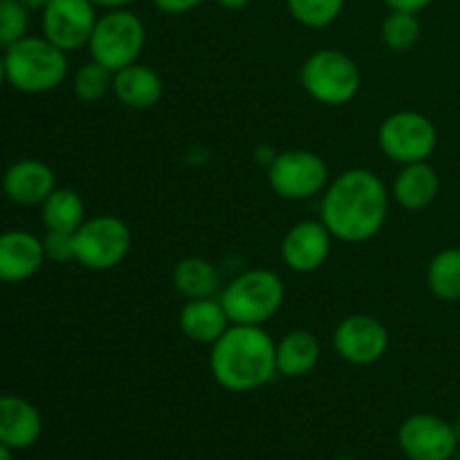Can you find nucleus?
<instances>
[{"label": "nucleus", "instance_id": "obj_30", "mask_svg": "<svg viewBox=\"0 0 460 460\" xmlns=\"http://www.w3.org/2000/svg\"><path fill=\"white\" fill-rule=\"evenodd\" d=\"M434 0H385L386 7L391 12H409V13H420L425 12Z\"/></svg>", "mask_w": 460, "mask_h": 460}, {"label": "nucleus", "instance_id": "obj_5", "mask_svg": "<svg viewBox=\"0 0 460 460\" xmlns=\"http://www.w3.org/2000/svg\"><path fill=\"white\" fill-rule=\"evenodd\" d=\"M305 94L322 106H346L362 88V72L353 57L335 48L310 54L299 70Z\"/></svg>", "mask_w": 460, "mask_h": 460}, {"label": "nucleus", "instance_id": "obj_24", "mask_svg": "<svg viewBox=\"0 0 460 460\" xmlns=\"http://www.w3.org/2000/svg\"><path fill=\"white\" fill-rule=\"evenodd\" d=\"M112 75L115 72H111L93 58L79 66V70L72 76V90H75L76 99L84 103L103 102L112 93Z\"/></svg>", "mask_w": 460, "mask_h": 460}, {"label": "nucleus", "instance_id": "obj_6", "mask_svg": "<svg viewBox=\"0 0 460 460\" xmlns=\"http://www.w3.org/2000/svg\"><path fill=\"white\" fill-rule=\"evenodd\" d=\"M146 45V25L130 9H111L97 18L90 36V58L111 72L139 61Z\"/></svg>", "mask_w": 460, "mask_h": 460}, {"label": "nucleus", "instance_id": "obj_36", "mask_svg": "<svg viewBox=\"0 0 460 460\" xmlns=\"http://www.w3.org/2000/svg\"><path fill=\"white\" fill-rule=\"evenodd\" d=\"M454 425V434H456V438H458V445H460V416L456 418V420L452 422Z\"/></svg>", "mask_w": 460, "mask_h": 460}, {"label": "nucleus", "instance_id": "obj_21", "mask_svg": "<svg viewBox=\"0 0 460 460\" xmlns=\"http://www.w3.org/2000/svg\"><path fill=\"white\" fill-rule=\"evenodd\" d=\"M171 283L184 299H207L220 288V274L211 261L202 256H187L180 261L171 274Z\"/></svg>", "mask_w": 460, "mask_h": 460}, {"label": "nucleus", "instance_id": "obj_37", "mask_svg": "<svg viewBox=\"0 0 460 460\" xmlns=\"http://www.w3.org/2000/svg\"><path fill=\"white\" fill-rule=\"evenodd\" d=\"M452 460H460V449H458V452H456V456H454Z\"/></svg>", "mask_w": 460, "mask_h": 460}, {"label": "nucleus", "instance_id": "obj_33", "mask_svg": "<svg viewBox=\"0 0 460 460\" xmlns=\"http://www.w3.org/2000/svg\"><path fill=\"white\" fill-rule=\"evenodd\" d=\"M18 3H21L27 12H43L45 4H48L49 0H18Z\"/></svg>", "mask_w": 460, "mask_h": 460}, {"label": "nucleus", "instance_id": "obj_14", "mask_svg": "<svg viewBox=\"0 0 460 460\" xmlns=\"http://www.w3.org/2000/svg\"><path fill=\"white\" fill-rule=\"evenodd\" d=\"M43 238L25 229H7L0 232V283L30 281L40 272L45 263Z\"/></svg>", "mask_w": 460, "mask_h": 460}, {"label": "nucleus", "instance_id": "obj_4", "mask_svg": "<svg viewBox=\"0 0 460 460\" xmlns=\"http://www.w3.org/2000/svg\"><path fill=\"white\" fill-rule=\"evenodd\" d=\"M220 301L232 323L265 326L286 304V283L272 270L252 268L225 286Z\"/></svg>", "mask_w": 460, "mask_h": 460}, {"label": "nucleus", "instance_id": "obj_22", "mask_svg": "<svg viewBox=\"0 0 460 460\" xmlns=\"http://www.w3.org/2000/svg\"><path fill=\"white\" fill-rule=\"evenodd\" d=\"M40 220L49 232L75 234L85 223V202L75 189L57 187L40 205Z\"/></svg>", "mask_w": 460, "mask_h": 460}, {"label": "nucleus", "instance_id": "obj_3", "mask_svg": "<svg viewBox=\"0 0 460 460\" xmlns=\"http://www.w3.org/2000/svg\"><path fill=\"white\" fill-rule=\"evenodd\" d=\"M7 84L22 94H48L67 79V52L45 36H25L3 49Z\"/></svg>", "mask_w": 460, "mask_h": 460}, {"label": "nucleus", "instance_id": "obj_19", "mask_svg": "<svg viewBox=\"0 0 460 460\" xmlns=\"http://www.w3.org/2000/svg\"><path fill=\"white\" fill-rule=\"evenodd\" d=\"M440 193V175L429 162L404 164L394 180V200L407 211H425Z\"/></svg>", "mask_w": 460, "mask_h": 460}, {"label": "nucleus", "instance_id": "obj_18", "mask_svg": "<svg viewBox=\"0 0 460 460\" xmlns=\"http://www.w3.org/2000/svg\"><path fill=\"white\" fill-rule=\"evenodd\" d=\"M112 94L121 106L133 108V111H148L160 103L164 94V81L160 72L137 61L112 75Z\"/></svg>", "mask_w": 460, "mask_h": 460}, {"label": "nucleus", "instance_id": "obj_17", "mask_svg": "<svg viewBox=\"0 0 460 460\" xmlns=\"http://www.w3.org/2000/svg\"><path fill=\"white\" fill-rule=\"evenodd\" d=\"M180 331L193 344L211 346L232 326L223 301L207 296V299H189L180 310Z\"/></svg>", "mask_w": 460, "mask_h": 460}, {"label": "nucleus", "instance_id": "obj_27", "mask_svg": "<svg viewBox=\"0 0 460 460\" xmlns=\"http://www.w3.org/2000/svg\"><path fill=\"white\" fill-rule=\"evenodd\" d=\"M30 13L18 0H0V49L30 36Z\"/></svg>", "mask_w": 460, "mask_h": 460}, {"label": "nucleus", "instance_id": "obj_8", "mask_svg": "<svg viewBox=\"0 0 460 460\" xmlns=\"http://www.w3.org/2000/svg\"><path fill=\"white\" fill-rule=\"evenodd\" d=\"M377 144L391 162H429L438 146V128L418 111H398L385 117L377 128Z\"/></svg>", "mask_w": 460, "mask_h": 460}, {"label": "nucleus", "instance_id": "obj_31", "mask_svg": "<svg viewBox=\"0 0 460 460\" xmlns=\"http://www.w3.org/2000/svg\"><path fill=\"white\" fill-rule=\"evenodd\" d=\"M90 3L94 7H103L106 12H111V9H128L135 0H90Z\"/></svg>", "mask_w": 460, "mask_h": 460}, {"label": "nucleus", "instance_id": "obj_15", "mask_svg": "<svg viewBox=\"0 0 460 460\" xmlns=\"http://www.w3.org/2000/svg\"><path fill=\"white\" fill-rule=\"evenodd\" d=\"M54 189H57L54 169L34 157L13 162L3 173V193L13 205L40 207Z\"/></svg>", "mask_w": 460, "mask_h": 460}, {"label": "nucleus", "instance_id": "obj_13", "mask_svg": "<svg viewBox=\"0 0 460 460\" xmlns=\"http://www.w3.org/2000/svg\"><path fill=\"white\" fill-rule=\"evenodd\" d=\"M332 250V234L322 220H299L281 241V259L296 274H313L326 265Z\"/></svg>", "mask_w": 460, "mask_h": 460}, {"label": "nucleus", "instance_id": "obj_11", "mask_svg": "<svg viewBox=\"0 0 460 460\" xmlns=\"http://www.w3.org/2000/svg\"><path fill=\"white\" fill-rule=\"evenodd\" d=\"M97 18V7L90 0H49L40 12V25L45 39L72 54L88 48Z\"/></svg>", "mask_w": 460, "mask_h": 460}, {"label": "nucleus", "instance_id": "obj_7", "mask_svg": "<svg viewBox=\"0 0 460 460\" xmlns=\"http://www.w3.org/2000/svg\"><path fill=\"white\" fill-rule=\"evenodd\" d=\"M133 247L130 227L117 216H94L75 232V261L90 272H108L121 265Z\"/></svg>", "mask_w": 460, "mask_h": 460}, {"label": "nucleus", "instance_id": "obj_32", "mask_svg": "<svg viewBox=\"0 0 460 460\" xmlns=\"http://www.w3.org/2000/svg\"><path fill=\"white\" fill-rule=\"evenodd\" d=\"M223 9H229V12H241L250 4V0H216Z\"/></svg>", "mask_w": 460, "mask_h": 460}, {"label": "nucleus", "instance_id": "obj_2", "mask_svg": "<svg viewBox=\"0 0 460 460\" xmlns=\"http://www.w3.org/2000/svg\"><path fill=\"white\" fill-rule=\"evenodd\" d=\"M209 371L218 386L232 394L263 389L279 376L277 341L263 326L232 323L216 344H211Z\"/></svg>", "mask_w": 460, "mask_h": 460}, {"label": "nucleus", "instance_id": "obj_25", "mask_svg": "<svg viewBox=\"0 0 460 460\" xmlns=\"http://www.w3.org/2000/svg\"><path fill=\"white\" fill-rule=\"evenodd\" d=\"M422 25L418 13L389 12L382 21V40L391 52H409L420 40Z\"/></svg>", "mask_w": 460, "mask_h": 460}, {"label": "nucleus", "instance_id": "obj_10", "mask_svg": "<svg viewBox=\"0 0 460 460\" xmlns=\"http://www.w3.org/2000/svg\"><path fill=\"white\" fill-rule=\"evenodd\" d=\"M391 346L389 328L373 314H349L332 332V349L353 367H371L386 355Z\"/></svg>", "mask_w": 460, "mask_h": 460}, {"label": "nucleus", "instance_id": "obj_35", "mask_svg": "<svg viewBox=\"0 0 460 460\" xmlns=\"http://www.w3.org/2000/svg\"><path fill=\"white\" fill-rule=\"evenodd\" d=\"M4 81H7V72H4V57L3 52H0V88L4 85Z\"/></svg>", "mask_w": 460, "mask_h": 460}, {"label": "nucleus", "instance_id": "obj_26", "mask_svg": "<svg viewBox=\"0 0 460 460\" xmlns=\"http://www.w3.org/2000/svg\"><path fill=\"white\" fill-rule=\"evenodd\" d=\"M286 4L290 16L299 25L323 30L341 16L346 0H286Z\"/></svg>", "mask_w": 460, "mask_h": 460}, {"label": "nucleus", "instance_id": "obj_9", "mask_svg": "<svg viewBox=\"0 0 460 460\" xmlns=\"http://www.w3.org/2000/svg\"><path fill=\"white\" fill-rule=\"evenodd\" d=\"M268 182L279 198L296 202L310 200L326 191L331 182V169L319 153L292 148L272 157Z\"/></svg>", "mask_w": 460, "mask_h": 460}, {"label": "nucleus", "instance_id": "obj_34", "mask_svg": "<svg viewBox=\"0 0 460 460\" xmlns=\"http://www.w3.org/2000/svg\"><path fill=\"white\" fill-rule=\"evenodd\" d=\"M0 460H13V452L9 447H4L3 443H0Z\"/></svg>", "mask_w": 460, "mask_h": 460}, {"label": "nucleus", "instance_id": "obj_16", "mask_svg": "<svg viewBox=\"0 0 460 460\" xmlns=\"http://www.w3.org/2000/svg\"><path fill=\"white\" fill-rule=\"evenodd\" d=\"M43 434L40 411L21 395H0V443L12 452L39 443Z\"/></svg>", "mask_w": 460, "mask_h": 460}, {"label": "nucleus", "instance_id": "obj_12", "mask_svg": "<svg viewBox=\"0 0 460 460\" xmlns=\"http://www.w3.org/2000/svg\"><path fill=\"white\" fill-rule=\"evenodd\" d=\"M400 452L407 460H452L460 449L454 425L434 413H413L398 429Z\"/></svg>", "mask_w": 460, "mask_h": 460}, {"label": "nucleus", "instance_id": "obj_28", "mask_svg": "<svg viewBox=\"0 0 460 460\" xmlns=\"http://www.w3.org/2000/svg\"><path fill=\"white\" fill-rule=\"evenodd\" d=\"M43 250L45 259L52 261V263H70V261H75V234L45 229Z\"/></svg>", "mask_w": 460, "mask_h": 460}, {"label": "nucleus", "instance_id": "obj_1", "mask_svg": "<svg viewBox=\"0 0 460 460\" xmlns=\"http://www.w3.org/2000/svg\"><path fill=\"white\" fill-rule=\"evenodd\" d=\"M391 193L371 169H349L331 180L322 193V223L341 243L376 238L389 218Z\"/></svg>", "mask_w": 460, "mask_h": 460}, {"label": "nucleus", "instance_id": "obj_29", "mask_svg": "<svg viewBox=\"0 0 460 460\" xmlns=\"http://www.w3.org/2000/svg\"><path fill=\"white\" fill-rule=\"evenodd\" d=\"M205 3L207 0H153L157 12L166 13V16H182V13L193 12Z\"/></svg>", "mask_w": 460, "mask_h": 460}, {"label": "nucleus", "instance_id": "obj_23", "mask_svg": "<svg viewBox=\"0 0 460 460\" xmlns=\"http://www.w3.org/2000/svg\"><path fill=\"white\" fill-rule=\"evenodd\" d=\"M427 288L438 301H460V247H445L429 261Z\"/></svg>", "mask_w": 460, "mask_h": 460}, {"label": "nucleus", "instance_id": "obj_20", "mask_svg": "<svg viewBox=\"0 0 460 460\" xmlns=\"http://www.w3.org/2000/svg\"><path fill=\"white\" fill-rule=\"evenodd\" d=\"M322 362V341L304 328L288 332L277 341V371L286 377H305Z\"/></svg>", "mask_w": 460, "mask_h": 460}]
</instances>
